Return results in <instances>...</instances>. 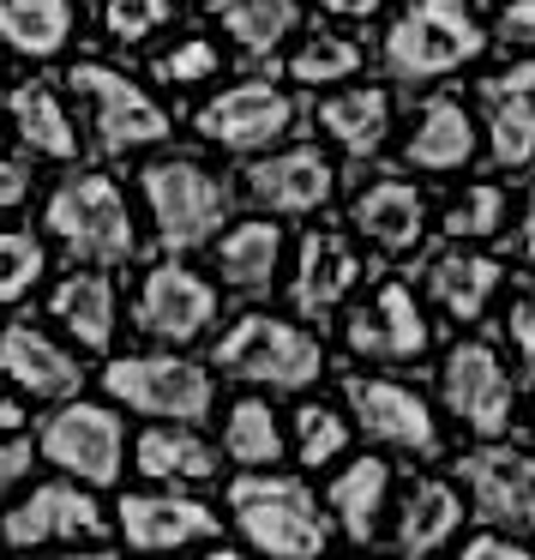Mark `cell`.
<instances>
[{"label":"cell","mask_w":535,"mask_h":560,"mask_svg":"<svg viewBox=\"0 0 535 560\" xmlns=\"http://www.w3.org/2000/svg\"><path fill=\"white\" fill-rule=\"evenodd\" d=\"M487 31L469 0H409L385 31V73L397 85H433L487 55Z\"/></svg>","instance_id":"obj_1"},{"label":"cell","mask_w":535,"mask_h":560,"mask_svg":"<svg viewBox=\"0 0 535 560\" xmlns=\"http://www.w3.org/2000/svg\"><path fill=\"white\" fill-rule=\"evenodd\" d=\"M211 362L241 386H271V392H301L325 374V343L307 326L283 314H241L217 338Z\"/></svg>","instance_id":"obj_2"},{"label":"cell","mask_w":535,"mask_h":560,"mask_svg":"<svg viewBox=\"0 0 535 560\" xmlns=\"http://www.w3.org/2000/svg\"><path fill=\"white\" fill-rule=\"evenodd\" d=\"M229 518L235 530L247 536V548L259 555H277V560H307V555H325L331 542V524L319 512V500L307 494V482L295 476H241L229 488Z\"/></svg>","instance_id":"obj_3"},{"label":"cell","mask_w":535,"mask_h":560,"mask_svg":"<svg viewBox=\"0 0 535 560\" xmlns=\"http://www.w3.org/2000/svg\"><path fill=\"white\" fill-rule=\"evenodd\" d=\"M43 223H49V235L67 254L91 259V266H121V259L139 254L133 206H127V194L109 175H67V182L55 187Z\"/></svg>","instance_id":"obj_4"},{"label":"cell","mask_w":535,"mask_h":560,"mask_svg":"<svg viewBox=\"0 0 535 560\" xmlns=\"http://www.w3.org/2000/svg\"><path fill=\"white\" fill-rule=\"evenodd\" d=\"M139 187H145V211H151L157 242L169 247V254H193V247H205L211 230H223V218H229V206H235L229 187H223V175L205 170L199 158L145 163Z\"/></svg>","instance_id":"obj_5"},{"label":"cell","mask_w":535,"mask_h":560,"mask_svg":"<svg viewBox=\"0 0 535 560\" xmlns=\"http://www.w3.org/2000/svg\"><path fill=\"white\" fill-rule=\"evenodd\" d=\"M103 386H109L115 404L145 410L157 422H205L211 404H217L211 374L187 355H115L103 368Z\"/></svg>","instance_id":"obj_6"},{"label":"cell","mask_w":535,"mask_h":560,"mask_svg":"<svg viewBox=\"0 0 535 560\" xmlns=\"http://www.w3.org/2000/svg\"><path fill=\"white\" fill-rule=\"evenodd\" d=\"M439 392H445V410L482 440H499L511 428V416H518V380L506 374L499 350L482 338H463L445 350V362H439Z\"/></svg>","instance_id":"obj_7"},{"label":"cell","mask_w":535,"mask_h":560,"mask_svg":"<svg viewBox=\"0 0 535 560\" xmlns=\"http://www.w3.org/2000/svg\"><path fill=\"white\" fill-rule=\"evenodd\" d=\"M67 85L79 91V103H91V127H97L103 151H145L169 139V115L151 91H139L127 73L103 61H79L67 73Z\"/></svg>","instance_id":"obj_8"},{"label":"cell","mask_w":535,"mask_h":560,"mask_svg":"<svg viewBox=\"0 0 535 560\" xmlns=\"http://www.w3.org/2000/svg\"><path fill=\"white\" fill-rule=\"evenodd\" d=\"M37 452L55 464V470L79 476L91 488H109L121 476V458H127V434H121V416L109 404H85V398H67L61 410L43 422V440Z\"/></svg>","instance_id":"obj_9"},{"label":"cell","mask_w":535,"mask_h":560,"mask_svg":"<svg viewBox=\"0 0 535 560\" xmlns=\"http://www.w3.org/2000/svg\"><path fill=\"white\" fill-rule=\"evenodd\" d=\"M193 127H199L205 145L247 158V151L277 145V139L295 127V97L283 85H271V79H247V85L217 91V97L193 115Z\"/></svg>","instance_id":"obj_10"},{"label":"cell","mask_w":535,"mask_h":560,"mask_svg":"<svg viewBox=\"0 0 535 560\" xmlns=\"http://www.w3.org/2000/svg\"><path fill=\"white\" fill-rule=\"evenodd\" d=\"M343 338L355 355L367 362H421L433 350V326H427V307L415 302V290L403 278H379V290L361 307H349L343 319Z\"/></svg>","instance_id":"obj_11"},{"label":"cell","mask_w":535,"mask_h":560,"mask_svg":"<svg viewBox=\"0 0 535 560\" xmlns=\"http://www.w3.org/2000/svg\"><path fill=\"white\" fill-rule=\"evenodd\" d=\"M343 398H349L355 422H361L379 446H397V452H409V458H433L439 452V416L415 386L385 380V374H349Z\"/></svg>","instance_id":"obj_12"},{"label":"cell","mask_w":535,"mask_h":560,"mask_svg":"<svg viewBox=\"0 0 535 560\" xmlns=\"http://www.w3.org/2000/svg\"><path fill=\"white\" fill-rule=\"evenodd\" d=\"M475 500V518L499 530H535V452L523 446H475L457 464Z\"/></svg>","instance_id":"obj_13"},{"label":"cell","mask_w":535,"mask_h":560,"mask_svg":"<svg viewBox=\"0 0 535 560\" xmlns=\"http://www.w3.org/2000/svg\"><path fill=\"white\" fill-rule=\"evenodd\" d=\"M133 319H139V331H151V338H163V343H193V338H205V326L217 319V290H211L199 271L163 259V266H151L145 283H139Z\"/></svg>","instance_id":"obj_14"},{"label":"cell","mask_w":535,"mask_h":560,"mask_svg":"<svg viewBox=\"0 0 535 560\" xmlns=\"http://www.w3.org/2000/svg\"><path fill=\"white\" fill-rule=\"evenodd\" d=\"M13 548H43V542H97L103 536V506L91 488L79 482H43L31 488V500H19L0 518Z\"/></svg>","instance_id":"obj_15"},{"label":"cell","mask_w":535,"mask_h":560,"mask_svg":"<svg viewBox=\"0 0 535 560\" xmlns=\"http://www.w3.org/2000/svg\"><path fill=\"white\" fill-rule=\"evenodd\" d=\"M247 194H253L265 211L307 218V211L331 206V194H337V170H331V158L319 145H295V151H277V158L253 163V170H247Z\"/></svg>","instance_id":"obj_16"},{"label":"cell","mask_w":535,"mask_h":560,"mask_svg":"<svg viewBox=\"0 0 535 560\" xmlns=\"http://www.w3.org/2000/svg\"><path fill=\"white\" fill-rule=\"evenodd\" d=\"M475 151H482V133H475V115H469L463 97L439 91V97H427L421 109L409 115L403 158H409L421 175H457V170L475 163Z\"/></svg>","instance_id":"obj_17"},{"label":"cell","mask_w":535,"mask_h":560,"mask_svg":"<svg viewBox=\"0 0 535 560\" xmlns=\"http://www.w3.org/2000/svg\"><path fill=\"white\" fill-rule=\"evenodd\" d=\"M487 109V151L499 170H523L535 158V61H518L506 73L482 79Z\"/></svg>","instance_id":"obj_18"},{"label":"cell","mask_w":535,"mask_h":560,"mask_svg":"<svg viewBox=\"0 0 535 560\" xmlns=\"http://www.w3.org/2000/svg\"><path fill=\"white\" fill-rule=\"evenodd\" d=\"M217 530H223V518H211V506L193 494H127L121 500V536L133 548H145V555L211 542Z\"/></svg>","instance_id":"obj_19"},{"label":"cell","mask_w":535,"mask_h":560,"mask_svg":"<svg viewBox=\"0 0 535 560\" xmlns=\"http://www.w3.org/2000/svg\"><path fill=\"white\" fill-rule=\"evenodd\" d=\"M361 283V259H355V247L343 242L337 230H313L301 242V254H295V307H301L307 319H325L337 314L343 302H349V290Z\"/></svg>","instance_id":"obj_20"},{"label":"cell","mask_w":535,"mask_h":560,"mask_svg":"<svg viewBox=\"0 0 535 560\" xmlns=\"http://www.w3.org/2000/svg\"><path fill=\"white\" fill-rule=\"evenodd\" d=\"M355 230L379 247V254H415L427 235V199L403 175H379L355 194Z\"/></svg>","instance_id":"obj_21"},{"label":"cell","mask_w":535,"mask_h":560,"mask_svg":"<svg viewBox=\"0 0 535 560\" xmlns=\"http://www.w3.org/2000/svg\"><path fill=\"white\" fill-rule=\"evenodd\" d=\"M0 374L13 380L19 392H31V398H73L79 380H85L73 355L43 326H31V319H13L0 331Z\"/></svg>","instance_id":"obj_22"},{"label":"cell","mask_w":535,"mask_h":560,"mask_svg":"<svg viewBox=\"0 0 535 560\" xmlns=\"http://www.w3.org/2000/svg\"><path fill=\"white\" fill-rule=\"evenodd\" d=\"M427 295H433V307L445 319H457V326H469V319H482L487 307H494L499 283H506V266H499L494 254H475L469 242H457L451 254L427 259Z\"/></svg>","instance_id":"obj_23"},{"label":"cell","mask_w":535,"mask_h":560,"mask_svg":"<svg viewBox=\"0 0 535 560\" xmlns=\"http://www.w3.org/2000/svg\"><path fill=\"white\" fill-rule=\"evenodd\" d=\"M49 314L67 326V338L91 355H109L115 343V283L109 271H67L49 295Z\"/></svg>","instance_id":"obj_24"},{"label":"cell","mask_w":535,"mask_h":560,"mask_svg":"<svg viewBox=\"0 0 535 560\" xmlns=\"http://www.w3.org/2000/svg\"><path fill=\"white\" fill-rule=\"evenodd\" d=\"M325 506H331V518L343 524V536L367 548L379 536L385 506H391V464L385 458H349L337 476H331Z\"/></svg>","instance_id":"obj_25"},{"label":"cell","mask_w":535,"mask_h":560,"mask_svg":"<svg viewBox=\"0 0 535 560\" xmlns=\"http://www.w3.org/2000/svg\"><path fill=\"white\" fill-rule=\"evenodd\" d=\"M463 530V494L445 476H421L397 500V548L403 555H439Z\"/></svg>","instance_id":"obj_26"},{"label":"cell","mask_w":535,"mask_h":560,"mask_svg":"<svg viewBox=\"0 0 535 560\" xmlns=\"http://www.w3.org/2000/svg\"><path fill=\"white\" fill-rule=\"evenodd\" d=\"M277 271H283V230L271 218H247L217 242V278L229 290L259 295L277 283Z\"/></svg>","instance_id":"obj_27"},{"label":"cell","mask_w":535,"mask_h":560,"mask_svg":"<svg viewBox=\"0 0 535 560\" xmlns=\"http://www.w3.org/2000/svg\"><path fill=\"white\" fill-rule=\"evenodd\" d=\"M133 464L151 482H211V476H217V452L193 434V422L145 428L139 446H133Z\"/></svg>","instance_id":"obj_28"},{"label":"cell","mask_w":535,"mask_h":560,"mask_svg":"<svg viewBox=\"0 0 535 560\" xmlns=\"http://www.w3.org/2000/svg\"><path fill=\"white\" fill-rule=\"evenodd\" d=\"M319 127L337 139L349 158H373L391 133V91L385 85H355L319 103Z\"/></svg>","instance_id":"obj_29"},{"label":"cell","mask_w":535,"mask_h":560,"mask_svg":"<svg viewBox=\"0 0 535 560\" xmlns=\"http://www.w3.org/2000/svg\"><path fill=\"white\" fill-rule=\"evenodd\" d=\"M7 109H13V127H19L31 158H49V163L79 158V133H73V121H67L61 97H55L49 85H19L13 97H7Z\"/></svg>","instance_id":"obj_30"},{"label":"cell","mask_w":535,"mask_h":560,"mask_svg":"<svg viewBox=\"0 0 535 560\" xmlns=\"http://www.w3.org/2000/svg\"><path fill=\"white\" fill-rule=\"evenodd\" d=\"M73 0H0V37L31 61H55L73 37Z\"/></svg>","instance_id":"obj_31"},{"label":"cell","mask_w":535,"mask_h":560,"mask_svg":"<svg viewBox=\"0 0 535 560\" xmlns=\"http://www.w3.org/2000/svg\"><path fill=\"white\" fill-rule=\"evenodd\" d=\"M211 19L247 55H271V49H283V37H295L301 13H295V0H211Z\"/></svg>","instance_id":"obj_32"},{"label":"cell","mask_w":535,"mask_h":560,"mask_svg":"<svg viewBox=\"0 0 535 560\" xmlns=\"http://www.w3.org/2000/svg\"><path fill=\"white\" fill-rule=\"evenodd\" d=\"M283 416L271 410L265 398H235L229 416H223V452L247 470H265V464L283 458Z\"/></svg>","instance_id":"obj_33"},{"label":"cell","mask_w":535,"mask_h":560,"mask_svg":"<svg viewBox=\"0 0 535 560\" xmlns=\"http://www.w3.org/2000/svg\"><path fill=\"white\" fill-rule=\"evenodd\" d=\"M506 187L499 182H463L457 194L445 199V218H439V230L451 235V242H494L499 230H506Z\"/></svg>","instance_id":"obj_34"},{"label":"cell","mask_w":535,"mask_h":560,"mask_svg":"<svg viewBox=\"0 0 535 560\" xmlns=\"http://www.w3.org/2000/svg\"><path fill=\"white\" fill-rule=\"evenodd\" d=\"M367 67L361 43L343 37V31H313V37H301V49L289 55V79L295 85H343V79H355Z\"/></svg>","instance_id":"obj_35"},{"label":"cell","mask_w":535,"mask_h":560,"mask_svg":"<svg viewBox=\"0 0 535 560\" xmlns=\"http://www.w3.org/2000/svg\"><path fill=\"white\" fill-rule=\"evenodd\" d=\"M343 446H349V422H343L331 404H301V410H295V458H301L307 470L331 464Z\"/></svg>","instance_id":"obj_36"},{"label":"cell","mask_w":535,"mask_h":560,"mask_svg":"<svg viewBox=\"0 0 535 560\" xmlns=\"http://www.w3.org/2000/svg\"><path fill=\"white\" fill-rule=\"evenodd\" d=\"M43 278V242L31 230H0V307L25 302Z\"/></svg>","instance_id":"obj_37"},{"label":"cell","mask_w":535,"mask_h":560,"mask_svg":"<svg viewBox=\"0 0 535 560\" xmlns=\"http://www.w3.org/2000/svg\"><path fill=\"white\" fill-rule=\"evenodd\" d=\"M151 73H157L163 85L187 91V85H205V79H217V73H223V55H217V43H211V37H181L175 49H163L157 61H151Z\"/></svg>","instance_id":"obj_38"},{"label":"cell","mask_w":535,"mask_h":560,"mask_svg":"<svg viewBox=\"0 0 535 560\" xmlns=\"http://www.w3.org/2000/svg\"><path fill=\"white\" fill-rule=\"evenodd\" d=\"M175 19V0H109L103 7V31L115 43H145L151 31H163Z\"/></svg>","instance_id":"obj_39"},{"label":"cell","mask_w":535,"mask_h":560,"mask_svg":"<svg viewBox=\"0 0 535 560\" xmlns=\"http://www.w3.org/2000/svg\"><path fill=\"white\" fill-rule=\"evenodd\" d=\"M494 31H499V43H506V49L535 55V0H506Z\"/></svg>","instance_id":"obj_40"},{"label":"cell","mask_w":535,"mask_h":560,"mask_svg":"<svg viewBox=\"0 0 535 560\" xmlns=\"http://www.w3.org/2000/svg\"><path fill=\"white\" fill-rule=\"evenodd\" d=\"M535 548L523 542L518 530H482V536H469L463 542V560H530Z\"/></svg>","instance_id":"obj_41"},{"label":"cell","mask_w":535,"mask_h":560,"mask_svg":"<svg viewBox=\"0 0 535 560\" xmlns=\"http://www.w3.org/2000/svg\"><path fill=\"white\" fill-rule=\"evenodd\" d=\"M31 458H37V446H31L25 434H7V440H0V494L25 482V476H31Z\"/></svg>","instance_id":"obj_42"},{"label":"cell","mask_w":535,"mask_h":560,"mask_svg":"<svg viewBox=\"0 0 535 560\" xmlns=\"http://www.w3.org/2000/svg\"><path fill=\"white\" fill-rule=\"evenodd\" d=\"M506 331H511V343H518V355H523V362H535V290H523L518 302H511Z\"/></svg>","instance_id":"obj_43"},{"label":"cell","mask_w":535,"mask_h":560,"mask_svg":"<svg viewBox=\"0 0 535 560\" xmlns=\"http://www.w3.org/2000/svg\"><path fill=\"white\" fill-rule=\"evenodd\" d=\"M31 199V163L25 158H0V211H13Z\"/></svg>","instance_id":"obj_44"},{"label":"cell","mask_w":535,"mask_h":560,"mask_svg":"<svg viewBox=\"0 0 535 560\" xmlns=\"http://www.w3.org/2000/svg\"><path fill=\"white\" fill-rule=\"evenodd\" d=\"M518 254H523V266H535V187H530L523 218H518Z\"/></svg>","instance_id":"obj_45"},{"label":"cell","mask_w":535,"mask_h":560,"mask_svg":"<svg viewBox=\"0 0 535 560\" xmlns=\"http://www.w3.org/2000/svg\"><path fill=\"white\" fill-rule=\"evenodd\" d=\"M319 7H325L331 19H373L385 0H319Z\"/></svg>","instance_id":"obj_46"},{"label":"cell","mask_w":535,"mask_h":560,"mask_svg":"<svg viewBox=\"0 0 535 560\" xmlns=\"http://www.w3.org/2000/svg\"><path fill=\"white\" fill-rule=\"evenodd\" d=\"M19 422H25V410L13 398H0V434H19Z\"/></svg>","instance_id":"obj_47"}]
</instances>
